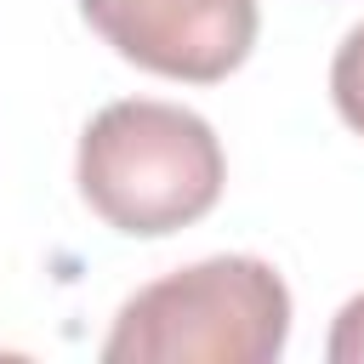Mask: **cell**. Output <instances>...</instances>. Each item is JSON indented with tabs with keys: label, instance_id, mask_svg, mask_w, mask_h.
<instances>
[{
	"label": "cell",
	"instance_id": "6da1fadb",
	"mask_svg": "<svg viewBox=\"0 0 364 364\" xmlns=\"http://www.w3.org/2000/svg\"><path fill=\"white\" fill-rule=\"evenodd\" d=\"M80 199L125 239H165L199 222L228 182L216 131L176 102H108L80 136Z\"/></svg>",
	"mask_w": 364,
	"mask_h": 364
},
{
	"label": "cell",
	"instance_id": "3957f363",
	"mask_svg": "<svg viewBox=\"0 0 364 364\" xmlns=\"http://www.w3.org/2000/svg\"><path fill=\"white\" fill-rule=\"evenodd\" d=\"M80 17L125 63L188 85L228 80L262 28L256 0H80Z\"/></svg>",
	"mask_w": 364,
	"mask_h": 364
},
{
	"label": "cell",
	"instance_id": "277c9868",
	"mask_svg": "<svg viewBox=\"0 0 364 364\" xmlns=\"http://www.w3.org/2000/svg\"><path fill=\"white\" fill-rule=\"evenodd\" d=\"M330 97H336V114L364 136V23L347 28V40L336 46V63H330Z\"/></svg>",
	"mask_w": 364,
	"mask_h": 364
},
{
	"label": "cell",
	"instance_id": "7a4b0ae2",
	"mask_svg": "<svg viewBox=\"0 0 364 364\" xmlns=\"http://www.w3.org/2000/svg\"><path fill=\"white\" fill-rule=\"evenodd\" d=\"M290 341V290L262 256H210L142 284L108 341V364H273Z\"/></svg>",
	"mask_w": 364,
	"mask_h": 364
},
{
	"label": "cell",
	"instance_id": "5b68a950",
	"mask_svg": "<svg viewBox=\"0 0 364 364\" xmlns=\"http://www.w3.org/2000/svg\"><path fill=\"white\" fill-rule=\"evenodd\" d=\"M330 364H364V296H353L341 313H336V330H330Z\"/></svg>",
	"mask_w": 364,
	"mask_h": 364
}]
</instances>
